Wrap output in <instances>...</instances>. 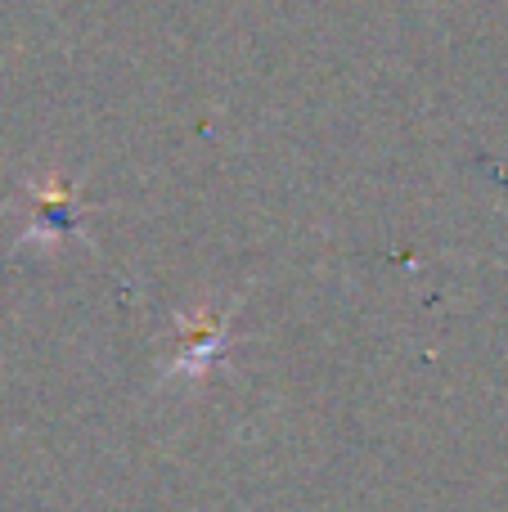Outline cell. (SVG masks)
I'll return each instance as SVG.
<instances>
[{
	"mask_svg": "<svg viewBox=\"0 0 508 512\" xmlns=\"http://www.w3.org/2000/svg\"><path fill=\"white\" fill-rule=\"evenodd\" d=\"M27 230L18 248H54V243L81 234V185L63 171H45L23 185Z\"/></svg>",
	"mask_w": 508,
	"mask_h": 512,
	"instance_id": "obj_2",
	"label": "cell"
},
{
	"mask_svg": "<svg viewBox=\"0 0 508 512\" xmlns=\"http://www.w3.org/2000/svg\"><path fill=\"white\" fill-rule=\"evenodd\" d=\"M230 315H234V301L230 306H216V301L189 306L185 315L176 319V337H171L176 351H171L158 387H198V382L212 378L216 360H221L225 346H230Z\"/></svg>",
	"mask_w": 508,
	"mask_h": 512,
	"instance_id": "obj_1",
	"label": "cell"
}]
</instances>
